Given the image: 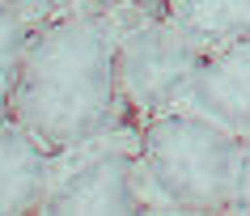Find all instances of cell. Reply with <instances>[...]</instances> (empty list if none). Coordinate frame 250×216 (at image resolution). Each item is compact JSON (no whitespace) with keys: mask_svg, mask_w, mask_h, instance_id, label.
<instances>
[{"mask_svg":"<svg viewBox=\"0 0 250 216\" xmlns=\"http://www.w3.org/2000/svg\"><path fill=\"white\" fill-rule=\"evenodd\" d=\"M119 30V13L102 0L30 30L9 119H17L47 153L77 149L123 123L127 110L115 77Z\"/></svg>","mask_w":250,"mask_h":216,"instance_id":"1","label":"cell"},{"mask_svg":"<svg viewBox=\"0 0 250 216\" xmlns=\"http://www.w3.org/2000/svg\"><path fill=\"white\" fill-rule=\"evenodd\" d=\"M140 132H106L51 153V178L39 212H140L136 195Z\"/></svg>","mask_w":250,"mask_h":216,"instance_id":"4","label":"cell"},{"mask_svg":"<svg viewBox=\"0 0 250 216\" xmlns=\"http://www.w3.org/2000/svg\"><path fill=\"white\" fill-rule=\"evenodd\" d=\"M140 170L161 191L166 212H233L242 136L170 106L140 123Z\"/></svg>","mask_w":250,"mask_h":216,"instance_id":"2","label":"cell"},{"mask_svg":"<svg viewBox=\"0 0 250 216\" xmlns=\"http://www.w3.org/2000/svg\"><path fill=\"white\" fill-rule=\"evenodd\" d=\"M51 178V153L17 119H0V212H39Z\"/></svg>","mask_w":250,"mask_h":216,"instance_id":"6","label":"cell"},{"mask_svg":"<svg viewBox=\"0 0 250 216\" xmlns=\"http://www.w3.org/2000/svg\"><path fill=\"white\" fill-rule=\"evenodd\" d=\"M233 212H250V136L242 140V157H237V182H233Z\"/></svg>","mask_w":250,"mask_h":216,"instance_id":"10","label":"cell"},{"mask_svg":"<svg viewBox=\"0 0 250 216\" xmlns=\"http://www.w3.org/2000/svg\"><path fill=\"white\" fill-rule=\"evenodd\" d=\"M170 13L204 47L250 39V0H174Z\"/></svg>","mask_w":250,"mask_h":216,"instance_id":"7","label":"cell"},{"mask_svg":"<svg viewBox=\"0 0 250 216\" xmlns=\"http://www.w3.org/2000/svg\"><path fill=\"white\" fill-rule=\"evenodd\" d=\"M26 42H30V26L13 9L0 4V119H9V106H13V89H17V77H21Z\"/></svg>","mask_w":250,"mask_h":216,"instance_id":"8","label":"cell"},{"mask_svg":"<svg viewBox=\"0 0 250 216\" xmlns=\"http://www.w3.org/2000/svg\"><path fill=\"white\" fill-rule=\"evenodd\" d=\"M178 106L229 127L233 136H250V39L216 42L204 51L199 68L191 72Z\"/></svg>","mask_w":250,"mask_h":216,"instance_id":"5","label":"cell"},{"mask_svg":"<svg viewBox=\"0 0 250 216\" xmlns=\"http://www.w3.org/2000/svg\"><path fill=\"white\" fill-rule=\"evenodd\" d=\"M0 4L13 9V13L34 30V26H42V21H55V17L72 13V9H85V4H93V0H0Z\"/></svg>","mask_w":250,"mask_h":216,"instance_id":"9","label":"cell"},{"mask_svg":"<svg viewBox=\"0 0 250 216\" xmlns=\"http://www.w3.org/2000/svg\"><path fill=\"white\" fill-rule=\"evenodd\" d=\"M204 51L208 47L174 13L123 26L115 42V77H119L123 110L148 119V115L178 106V94L187 89Z\"/></svg>","mask_w":250,"mask_h":216,"instance_id":"3","label":"cell"}]
</instances>
